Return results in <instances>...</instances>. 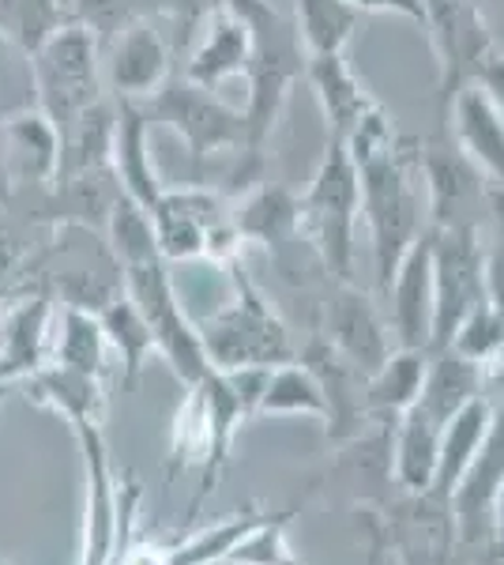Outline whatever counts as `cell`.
<instances>
[{
  "label": "cell",
  "instance_id": "f1b7e54d",
  "mask_svg": "<svg viewBox=\"0 0 504 565\" xmlns=\"http://www.w3.org/2000/svg\"><path fill=\"white\" fill-rule=\"evenodd\" d=\"M50 317H53L50 290H34V295H26L23 302L0 321V366L12 373L15 381L31 377L34 370L45 366Z\"/></svg>",
  "mask_w": 504,
  "mask_h": 565
},
{
  "label": "cell",
  "instance_id": "f546056e",
  "mask_svg": "<svg viewBox=\"0 0 504 565\" xmlns=\"http://www.w3.org/2000/svg\"><path fill=\"white\" fill-rule=\"evenodd\" d=\"M493 426V399L490 396H479L455 412L452 418L444 423V434H441V463H437V479H433V490L429 494L444 498L452 505V494L455 487L463 482L467 468L479 457L485 434Z\"/></svg>",
  "mask_w": 504,
  "mask_h": 565
},
{
  "label": "cell",
  "instance_id": "ee69618b",
  "mask_svg": "<svg viewBox=\"0 0 504 565\" xmlns=\"http://www.w3.org/2000/svg\"><path fill=\"white\" fill-rule=\"evenodd\" d=\"M20 385V381L12 377V373H8L4 366H0V404H4V396H8V388H15Z\"/></svg>",
  "mask_w": 504,
  "mask_h": 565
},
{
  "label": "cell",
  "instance_id": "8992f818",
  "mask_svg": "<svg viewBox=\"0 0 504 565\" xmlns=\"http://www.w3.org/2000/svg\"><path fill=\"white\" fill-rule=\"evenodd\" d=\"M34 106L57 125L64 136L84 114L106 103L103 45L84 23L68 20L31 53Z\"/></svg>",
  "mask_w": 504,
  "mask_h": 565
},
{
  "label": "cell",
  "instance_id": "5b68a950",
  "mask_svg": "<svg viewBox=\"0 0 504 565\" xmlns=\"http://www.w3.org/2000/svg\"><path fill=\"white\" fill-rule=\"evenodd\" d=\"M230 268L234 295L223 309L196 324L200 343L211 362V370L234 373V370H275L282 362H294V340L282 317L275 313L264 290L249 279V271L237 260L226 264Z\"/></svg>",
  "mask_w": 504,
  "mask_h": 565
},
{
  "label": "cell",
  "instance_id": "83f0119b",
  "mask_svg": "<svg viewBox=\"0 0 504 565\" xmlns=\"http://www.w3.org/2000/svg\"><path fill=\"white\" fill-rule=\"evenodd\" d=\"M429 351L421 348H396L384 359L380 370H373L365 377V418L392 426L403 412L418 404L421 381H426Z\"/></svg>",
  "mask_w": 504,
  "mask_h": 565
},
{
  "label": "cell",
  "instance_id": "f35d334b",
  "mask_svg": "<svg viewBox=\"0 0 504 565\" xmlns=\"http://www.w3.org/2000/svg\"><path fill=\"white\" fill-rule=\"evenodd\" d=\"M482 260H485V295L504 313V189L490 185V207L482 223Z\"/></svg>",
  "mask_w": 504,
  "mask_h": 565
},
{
  "label": "cell",
  "instance_id": "e575fe53",
  "mask_svg": "<svg viewBox=\"0 0 504 565\" xmlns=\"http://www.w3.org/2000/svg\"><path fill=\"white\" fill-rule=\"evenodd\" d=\"M68 20L72 12L64 0H0V34L26 57Z\"/></svg>",
  "mask_w": 504,
  "mask_h": 565
},
{
  "label": "cell",
  "instance_id": "44dd1931",
  "mask_svg": "<svg viewBox=\"0 0 504 565\" xmlns=\"http://www.w3.org/2000/svg\"><path fill=\"white\" fill-rule=\"evenodd\" d=\"M444 129H452L455 143L482 170V178L493 189H504V117L479 84L455 95Z\"/></svg>",
  "mask_w": 504,
  "mask_h": 565
},
{
  "label": "cell",
  "instance_id": "277c9868",
  "mask_svg": "<svg viewBox=\"0 0 504 565\" xmlns=\"http://www.w3.org/2000/svg\"><path fill=\"white\" fill-rule=\"evenodd\" d=\"M301 238L317 257L320 271L335 282H354L357 271V223H362V181L343 140H328L313 181L298 196Z\"/></svg>",
  "mask_w": 504,
  "mask_h": 565
},
{
  "label": "cell",
  "instance_id": "ac0fdd59",
  "mask_svg": "<svg viewBox=\"0 0 504 565\" xmlns=\"http://www.w3.org/2000/svg\"><path fill=\"white\" fill-rule=\"evenodd\" d=\"M0 151L12 189H53L61 174V132L39 106L15 109L0 121Z\"/></svg>",
  "mask_w": 504,
  "mask_h": 565
},
{
  "label": "cell",
  "instance_id": "9a60e30c",
  "mask_svg": "<svg viewBox=\"0 0 504 565\" xmlns=\"http://www.w3.org/2000/svg\"><path fill=\"white\" fill-rule=\"evenodd\" d=\"M452 535V505L426 490V494H407L403 505H392L377 540L388 546L399 565H444Z\"/></svg>",
  "mask_w": 504,
  "mask_h": 565
},
{
  "label": "cell",
  "instance_id": "52a82bcc",
  "mask_svg": "<svg viewBox=\"0 0 504 565\" xmlns=\"http://www.w3.org/2000/svg\"><path fill=\"white\" fill-rule=\"evenodd\" d=\"M154 242L167 264L178 260H215L230 264L242 257V234L234 226V204L223 193L204 185L162 189L151 207Z\"/></svg>",
  "mask_w": 504,
  "mask_h": 565
},
{
  "label": "cell",
  "instance_id": "7c38bea8",
  "mask_svg": "<svg viewBox=\"0 0 504 565\" xmlns=\"http://www.w3.org/2000/svg\"><path fill=\"white\" fill-rule=\"evenodd\" d=\"M485 298L490 295H485L482 231H433V335H429V351H444L463 317Z\"/></svg>",
  "mask_w": 504,
  "mask_h": 565
},
{
  "label": "cell",
  "instance_id": "30bf717a",
  "mask_svg": "<svg viewBox=\"0 0 504 565\" xmlns=\"http://www.w3.org/2000/svg\"><path fill=\"white\" fill-rule=\"evenodd\" d=\"M418 167L426 185V215L433 231H482L490 207V181L455 143L452 129L437 125L418 140Z\"/></svg>",
  "mask_w": 504,
  "mask_h": 565
},
{
  "label": "cell",
  "instance_id": "9c48e42d",
  "mask_svg": "<svg viewBox=\"0 0 504 565\" xmlns=\"http://www.w3.org/2000/svg\"><path fill=\"white\" fill-rule=\"evenodd\" d=\"M151 121H162L185 140L192 167H204L218 151H245L249 148V129H245V109L218 98V90L200 87L173 72L167 87L143 103Z\"/></svg>",
  "mask_w": 504,
  "mask_h": 565
},
{
  "label": "cell",
  "instance_id": "5bb4252c",
  "mask_svg": "<svg viewBox=\"0 0 504 565\" xmlns=\"http://www.w3.org/2000/svg\"><path fill=\"white\" fill-rule=\"evenodd\" d=\"M332 348L369 377L384 366L392 351V324L380 317V306L365 295L357 282H335L324 298V328H320Z\"/></svg>",
  "mask_w": 504,
  "mask_h": 565
},
{
  "label": "cell",
  "instance_id": "7402d4cb",
  "mask_svg": "<svg viewBox=\"0 0 504 565\" xmlns=\"http://www.w3.org/2000/svg\"><path fill=\"white\" fill-rule=\"evenodd\" d=\"M305 79L320 103V114H324L328 140L346 143L365 121H369L373 109L380 106L377 98L362 87L354 68L346 65V53L343 57H309Z\"/></svg>",
  "mask_w": 504,
  "mask_h": 565
},
{
  "label": "cell",
  "instance_id": "74e56055",
  "mask_svg": "<svg viewBox=\"0 0 504 565\" xmlns=\"http://www.w3.org/2000/svg\"><path fill=\"white\" fill-rule=\"evenodd\" d=\"M68 12L76 23H84L98 45L125 31L136 20H154V0H68Z\"/></svg>",
  "mask_w": 504,
  "mask_h": 565
},
{
  "label": "cell",
  "instance_id": "4fadbf2b",
  "mask_svg": "<svg viewBox=\"0 0 504 565\" xmlns=\"http://www.w3.org/2000/svg\"><path fill=\"white\" fill-rule=\"evenodd\" d=\"M173 76V42L159 20L128 23L103 45V79L117 103H151Z\"/></svg>",
  "mask_w": 504,
  "mask_h": 565
},
{
  "label": "cell",
  "instance_id": "f6af8a7d",
  "mask_svg": "<svg viewBox=\"0 0 504 565\" xmlns=\"http://www.w3.org/2000/svg\"><path fill=\"white\" fill-rule=\"evenodd\" d=\"M64 4H68V0H64Z\"/></svg>",
  "mask_w": 504,
  "mask_h": 565
},
{
  "label": "cell",
  "instance_id": "6da1fadb",
  "mask_svg": "<svg viewBox=\"0 0 504 565\" xmlns=\"http://www.w3.org/2000/svg\"><path fill=\"white\" fill-rule=\"evenodd\" d=\"M346 148L362 181V223L369 231L373 271L384 295L407 249L429 231L418 140L403 136L388 109L377 106L369 121L346 140Z\"/></svg>",
  "mask_w": 504,
  "mask_h": 565
},
{
  "label": "cell",
  "instance_id": "3957f363",
  "mask_svg": "<svg viewBox=\"0 0 504 565\" xmlns=\"http://www.w3.org/2000/svg\"><path fill=\"white\" fill-rule=\"evenodd\" d=\"M253 31L249 53V98H245V129H249V148L245 159L256 162L268 148V140L279 129L282 114L290 106L294 87L305 79L309 57L298 39V26L290 15H282L271 0H226Z\"/></svg>",
  "mask_w": 504,
  "mask_h": 565
},
{
  "label": "cell",
  "instance_id": "1f68e13d",
  "mask_svg": "<svg viewBox=\"0 0 504 565\" xmlns=\"http://www.w3.org/2000/svg\"><path fill=\"white\" fill-rule=\"evenodd\" d=\"M98 324H103V332H106V343L117 351V359H121V381L132 388L136 381H140L143 366H148L151 351H159L154 348L151 324L143 321V313L136 309V302L125 290L114 302H106L98 309Z\"/></svg>",
  "mask_w": 504,
  "mask_h": 565
},
{
  "label": "cell",
  "instance_id": "d4e9b609",
  "mask_svg": "<svg viewBox=\"0 0 504 565\" xmlns=\"http://www.w3.org/2000/svg\"><path fill=\"white\" fill-rule=\"evenodd\" d=\"M504 482V407L493 404V426L485 434L479 457L467 468L463 482L452 494V516L463 540H474L482 532V521L493 516V498Z\"/></svg>",
  "mask_w": 504,
  "mask_h": 565
},
{
  "label": "cell",
  "instance_id": "4dcf8cb0",
  "mask_svg": "<svg viewBox=\"0 0 504 565\" xmlns=\"http://www.w3.org/2000/svg\"><path fill=\"white\" fill-rule=\"evenodd\" d=\"M294 26L305 57H343L365 15L351 0H294Z\"/></svg>",
  "mask_w": 504,
  "mask_h": 565
},
{
  "label": "cell",
  "instance_id": "ab89813d",
  "mask_svg": "<svg viewBox=\"0 0 504 565\" xmlns=\"http://www.w3.org/2000/svg\"><path fill=\"white\" fill-rule=\"evenodd\" d=\"M362 15H399L418 26H426V0H351Z\"/></svg>",
  "mask_w": 504,
  "mask_h": 565
},
{
  "label": "cell",
  "instance_id": "7bdbcfd3",
  "mask_svg": "<svg viewBox=\"0 0 504 565\" xmlns=\"http://www.w3.org/2000/svg\"><path fill=\"white\" fill-rule=\"evenodd\" d=\"M12 193H15V189H12V181H8V170H4V151H0V200H4V204H8V200H12Z\"/></svg>",
  "mask_w": 504,
  "mask_h": 565
},
{
  "label": "cell",
  "instance_id": "e0dca14e",
  "mask_svg": "<svg viewBox=\"0 0 504 565\" xmlns=\"http://www.w3.org/2000/svg\"><path fill=\"white\" fill-rule=\"evenodd\" d=\"M384 298L392 306L388 324L396 332V348L429 351V335H433V231H426L407 249Z\"/></svg>",
  "mask_w": 504,
  "mask_h": 565
},
{
  "label": "cell",
  "instance_id": "b9f144b4",
  "mask_svg": "<svg viewBox=\"0 0 504 565\" xmlns=\"http://www.w3.org/2000/svg\"><path fill=\"white\" fill-rule=\"evenodd\" d=\"M490 527H493V551H497V558H504V482H501L497 498H493V516H490Z\"/></svg>",
  "mask_w": 504,
  "mask_h": 565
},
{
  "label": "cell",
  "instance_id": "8d00e7d4",
  "mask_svg": "<svg viewBox=\"0 0 504 565\" xmlns=\"http://www.w3.org/2000/svg\"><path fill=\"white\" fill-rule=\"evenodd\" d=\"M448 348L490 370L504 351V313L490 302V298H485V302H479L471 313L463 317V324L455 328V335H452Z\"/></svg>",
  "mask_w": 504,
  "mask_h": 565
},
{
  "label": "cell",
  "instance_id": "ffe728a7",
  "mask_svg": "<svg viewBox=\"0 0 504 565\" xmlns=\"http://www.w3.org/2000/svg\"><path fill=\"white\" fill-rule=\"evenodd\" d=\"M185 53L189 57H185V72H181V76L200 87L218 90L226 79L245 76L249 53H253V31H249V23L226 4L200 26V34L192 39Z\"/></svg>",
  "mask_w": 504,
  "mask_h": 565
},
{
  "label": "cell",
  "instance_id": "ba28073f",
  "mask_svg": "<svg viewBox=\"0 0 504 565\" xmlns=\"http://www.w3.org/2000/svg\"><path fill=\"white\" fill-rule=\"evenodd\" d=\"M121 279H125V295L136 302L143 321L151 324L154 348L170 362L178 381L185 388L200 385L211 373V362L204 354V343H200L196 324L189 321L185 306H181L178 290H173L170 264L162 260V253H148V257L121 264Z\"/></svg>",
  "mask_w": 504,
  "mask_h": 565
},
{
  "label": "cell",
  "instance_id": "d590c367",
  "mask_svg": "<svg viewBox=\"0 0 504 565\" xmlns=\"http://www.w3.org/2000/svg\"><path fill=\"white\" fill-rule=\"evenodd\" d=\"M294 516H298V505L268 513L242 543L234 546L226 565H305L287 540V527Z\"/></svg>",
  "mask_w": 504,
  "mask_h": 565
},
{
  "label": "cell",
  "instance_id": "2e32d148",
  "mask_svg": "<svg viewBox=\"0 0 504 565\" xmlns=\"http://www.w3.org/2000/svg\"><path fill=\"white\" fill-rule=\"evenodd\" d=\"M84 449L87 476V509H84V546L76 565H114L117 551V476L109 468L103 426H79L72 430Z\"/></svg>",
  "mask_w": 504,
  "mask_h": 565
},
{
  "label": "cell",
  "instance_id": "484cf974",
  "mask_svg": "<svg viewBox=\"0 0 504 565\" xmlns=\"http://www.w3.org/2000/svg\"><path fill=\"white\" fill-rule=\"evenodd\" d=\"M234 226L242 234V242L268 245L271 253H282L290 245L305 242L301 238L298 193H290L287 185H271V181H260V185L237 200Z\"/></svg>",
  "mask_w": 504,
  "mask_h": 565
},
{
  "label": "cell",
  "instance_id": "d6a6232c",
  "mask_svg": "<svg viewBox=\"0 0 504 565\" xmlns=\"http://www.w3.org/2000/svg\"><path fill=\"white\" fill-rule=\"evenodd\" d=\"M256 415H301V418L328 423V396L320 388L317 373L301 359H294L268 373V385L260 392Z\"/></svg>",
  "mask_w": 504,
  "mask_h": 565
},
{
  "label": "cell",
  "instance_id": "60d3db41",
  "mask_svg": "<svg viewBox=\"0 0 504 565\" xmlns=\"http://www.w3.org/2000/svg\"><path fill=\"white\" fill-rule=\"evenodd\" d=\"M474 84H479L485 95H490V103L497 106L501 117H504V50H501V45L490 53V57L482 61V68H479V76H474Z\"/></svg>",
  "mask_w": 504,
  "mask_h": 565
},
{
  "label": "cell",
  "instance_id": "4316f807",
  "mask_svg": "<svg viewBox=\"0 0 504 565\" xmlns=\"http://www.w3.org/2000/svg\"><path fill=\"white\" fill-rule=\"evenodd\" d=\"M485 388H490V370L485 366L463 359V354L452 348L429 351V366H426V381H421L418 404L426 407L437 423H448V418L455 412H463L471 399L485 396Z\"/></svg>",
  "mask_w": 504,
  "mask_h": 565
},
{
  "label": "cell",
  "instance_id": "7a4b0ae2",
  "mask_svg": "<svg viewBox=\"0 0 504 565\" xmlns=\"http://www.w3.org/2000/svg\"><path fill=\"white\" fill-rule=\"evenodd\" d=\"M268 373L271 370H211L200 385H189L170 437V476H178V468H189V463H196L200 471L196 494H192L185 524H181L185 532L200 516L204 501L215 494L218 479H223L226 463H230L237 426L256 415L260 392L268 385Z\"/></svg>",
  "mask_w": 504,
  "mask_h": 565
},
{
  "label": "cell",
  "instance_id": "8fae6325",
  "mask_svg": "<svg viewBox=\"0 0 504 565\" xmlns=\"http://www.w3.org/2000/svg\"><path fill=\"white\" fill-rule=\"evenodd\" d=\"M429 45L437 53V114L441 129L448 121L455 95L474 84L482 61L497 50L490 20L474 0H426V26Z\"/></svg>",
  "mask_w": 504,
  "mask_h": 565
},
{
  "label": "cell",
  "instance_id": "d6986e66",
  "mask_svg": "<svg viewBox=\"0 0 504 565\" xmlns=\"http://www.w3.org/2000/svg\"><path fill=\"white\" fill-rule=\"evenodd\" d=\"M117 125H114V143H109V170H114L121 193L140 204L143 212H151L162 196V178L154 170L151 159V114L143 103H117Z\"/></svg>",
  "mask_w": 504,
  "mask_h": 565
},
{
  "label": "cell",
  "instance_id": "603a6c76",
  "mask_svg": "<svg viewBox=\"0 0 504 565\" xmlns=\"http://www.w3.org/2000/svg\"><path fill=\"white\" fill-rule=\"evenodd\" d=\"M20 385L31 404L57 412L72 430H79V426H103V418H106L103 377L57 366V362H45V366L34 370L31 377H23Z\"/></svg>",
  "mask_w": 504,
  "mask_h": 565
},
{
  "label": "cell",
  "instance_id": "836d02e7",
  "mask_svg": "<svg viewBox=\"0 0 504 565\" xmlns=\"http://www.w3.org/2000/svg\"><path fill=\"white\" fill-rule=\"evenodd\" d=\"M57 348H53V359L57 366L90 373V377H106V332L98 324V313L90 309H76V306H61V321H57Z\"/></svg>",
  "mask_w": 504,
  "mask_h": 565
},
{
  "label": "cell",
  "instance_id": "cb8c5ba5",
  "mask_svg": "<svg viewBox=\"0 0 504 565\" xmlns=\"http://www.w3.org/2000/svg\"><path fill=\"white\" fill-rule=\"evenodd\" d=\"M441 434L444 423H437L421 404L392 423V479L403 487V494L433 490L437 463H441Z\"/></svg>",
  "mask_w": 504,
  "mask_h": 565
}]
</instances>
